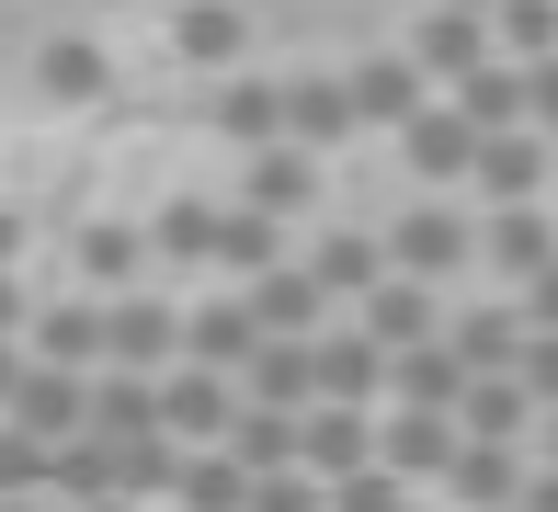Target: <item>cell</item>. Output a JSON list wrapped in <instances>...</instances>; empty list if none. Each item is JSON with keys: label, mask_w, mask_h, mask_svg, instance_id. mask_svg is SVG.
Here are the masks:
<instances>
[{"label": "cell", "mask_w": 558, "mask_h": 512, "mask_svg": "<svg viewBox=\"0 0 558 512\" xmlns=\"http://www.w3.org/2000/svg\"><path fill=\"white\" fill-rule=\"evenodd\" d=\"M376 251H388L411 285H445V273H468V263H478V228L456 217V205H411V217H399Z\"/></svg>", "instance_id": "obj_1"}, {"label": "cell", "mask_w": 558, "mask_h": 512, "mask_svg": "<svg viewBox=\"0 0 558 512\" xmlns=\"http://www.w3.org/2000/svg\"><path fill=\"white\" fill-rule=\"evenodd\" d=\"M148 410H160V432H171V444H217V432H228V410H240V388H228L217 365H171L160 388H148Z\"/></svg>", "instance_id": "obj_2"}, {"label": "cell", "mask_w": 558, "mask_h": 512, "mask_svg": "<svg viewBox=\"0 0 558 512\" xmlns=\"http://www.w3.org/2000/svg\"><path fill=\"white\" fill-rule=\"evenodd\" d=\"M240 307H251V330H263V342H319V319H331V296L308 285V263H263Z\"/></svg>", "instance_id": "obj_3"}, {"label": "cell", "mask_w": 558, "mask_h": 512, "mask_svg": "<svg viewBox=\"0 0 558 512\" xmlns=\"http://www.w3.org/2000/svg\"><path fill=\"white\" fill-rule=\"evenodd\" d=\"M171 342H183V319H171L160 296H114V307H104V365L148 376V365H171Z\"/></svg>", "instance_id": "obj_4"}, {"label": "cell", "mask_w": 558, "mask_h": 512, "mask_svg": "<svg viewBox=\"0 0 558 512\" xmlns=\"http://www.w3.org/2000/svg\"><path fill=\"white\" fill-rule=\"evenodd\" d=\"M0 410H12V432H35V444H69V432H81V376L69 365H23Z\"/></svg>", "instance_id": "obj_5"}, {"label": "cell", "mask_w": 558, "mask_h": 512, "mask_svg": "<svg viewBox=\"0 0 558 512\" xmlns=\"http://www.w3.org/2000/svg\"><path fill=\"white\" fill-rule=\"evenodd\" d=\"M365 410H331V399H308L296 410V478H342V467H365Z\"/></svg>", "instance_id": "obj_6"}, {"label": "cell", "mask_w": 558, "mask_h": 512, "mask_svg": "<svg viewBox=\"0 0 558 512\" xmlns=\"http://www.w3.org/2000/svg\"><path fill=\"white\" fill-rule=\"evenodd\" d=\"M319 194V148H296V137H263V148H251V217H296V205H308Z\"/></svg>", "instance_id": "obj_7"}, {"label": "cell", "mask_w": 558, "mask_h": 512, "mask_svg": "<svg viewBox=\"0 0 558 512\" xmlns=\"http://www.w3.org/2000/svg\"><path fill=\"white\" fill-rule=\"evenodd\" d=\"M342 102H353V125H411L422 114V69L411 58H353L342 69Z\"/></svg>", "instance_id": "obj_8"}, {"label": "cell", "mask_w": 558, "mask_h": 512, "mask_svg": "<svg viewBox=\"0 0 558 512\" xmlns=\"http://www.w3.org/2000/svg\"><path fill=\"white\" fill-rule=\"evenodd\" d=\"M376 376H388V353H376L365 330H353V342H331V330H319V342H308V399L365 410V399H376Z\"/></svg>", "instance_id": "obj_9"}, {"label": "cell", "mask_w": 558, "mask_h": 512, "mask_svg": "<svg viewBox=\"0 0 558 512\" xmlns=\"http://www.w3.org/2000/svg\"><path fill=\"white\" fill-rule=\"evenodd\" d=\"M399 148H411V171H422V183H468V160H478V125L456 114V102H445V114L422 102V114L399 125Z\"/></svg>", "instance_id": "obj_10"}, {"label": "cell", "mask_w": 558, "mask_h": 512, "mask_svg": "<svg viewBox=\"0 0 558 512\" xmlns=\"http://www.w3.org/2000/svg\"><path fill=\"white\" fill-rule=\"evenodd\" d=\"M468 183L490 194V205H536V183H547V148L524 137V125H501V137H478V160H468Z\"/></svg>", "instance_id": "obj_11"}, {"label": "cell", "mask_w": 558, "mask_h": 512, "mask_svg": "<svg viewBox=\"0 0 558 512\" xmlns=\"http://www.w3.org/2000/svg\"><path fill=\"white\" fill-rule=\"evenodd\" d=\"M365 342H376V353L434 342V296H422L411 273H376V285H365Z\"/></svg>", "instance_id": "obj_12"}, {"label": "cell", "mask_w": 558, "mask_h": 512, "mask_svg": "<svg viewBox=\"0 0 558 512\" xmlns=\"http://www.w3.org/2000/svg\"><path fill=\"white\" fill-rule=\"evenodd\" d=\"M478 58H490V23H478V12H445V0H434V12H422L411 69H434V81H468Z\"/></svg>", "instance_id": "obj_13"}, {"label": "cell", "mask_w": 558, "mask_h": 512, "mask_svg": "<svg viewBox=\"0 0 558 512\" xmlns=\"http://www.w3.org/2000/svg\"><path fill=\"white\" fill-rule=\"evenodd\" d=\"M240 399L251 410H308V342H251L240 353Z\"/></svg>", "instance_id": "obj_14"}, {"label": "cell", "mask_w": 558, "mask_h": 512, "mask_svg": "<svg viewBox=\"0 0 558 512\" xmlns=\"http://www.w3.org/2000/svg\"><path fill=\"white\" fill-rule=\"evenodd\" d=\"M274 102H286V137H296V148H342V137H353L342 81H274Z\"/></svg>", "instance_id": "obj_15"}, {"label": "cell", "mask_w": 558, "mask_h": 512, "mask_svg": "<svg viewBox=\"0 0 558 512\" xmlns=\"http://www.w3.org/2000/svg\"><path fill=\"white\" fill-rule=\"evenodd\" d=\"M478 263H501V273H536V263H558V228L536 217V205H490V228H478Z\"/></svg>", "instance_id": "obj_16"}, {"label": "cell", "mask_w": 558, "mask_h": 512, "mask_svg": "<svg viewBox=\"0 0 558 512\" xmlns=\"http://www.w3.org/2000/svg\"><path fill=\"white\" fill-rule=\"evenodd\" d=\"M217 444L240 455L251 478H274V467H296V410H251V399H240V410H228V432H217Z\"/></svg>", "instance_id": "obj_17"}, {"label": "cell", "mask_w": 558, "mask_h": 512, "mask_svg": "<svg viewBox=\"0 0 558 512\" xmlns=\"http://www.w3.org/2000/svg\"><path fill=\"white\" fill-rule=\"evenodd\" d=\"M399 365V410H445L456 422V399H468V365H456L445 342H411V353H388Z\"/></svg>", "instance_id": "obj_18"}, {"label": "cell", "mask_w": 558, "mask_h": 512, "mask_svg": "<svg viewBox=\"0 0 558 512\" xmlns=\"http://www.w3.org/2000/svg\"><path fill=\"white\" fill-rule=\"evenodd\" d=\"M35 365H69V376H81V365H104V307H92V296L46 307V319H35Z\"/></svg>", "instance_id": "obj_19"}, {"label": "cell", "mask_w": 558, "mask_h": 512, "mask_svg": "<svg viewBox=\"0 0 558 512\" xmlns=\"http://www.w3.org/2000/svg\"><path fill=\"white\" fill-rule=\"evenodd\" d=\"M524 422H536V410H524L513 376H468V399H456V432H468V444H513Z\"/></svg>", "instance_id": "obj_20"}, {"label": "cell", "mask_w": 558, "mask_h": 512, "mask_svg": "<svg viewBox=\"0 0 558 512\" xmlns=\"http://www.w3.org/2000/svg\"><path fill=\"white\" fill-rule=\"evenodd\" d=\"M206 263H228V273H263V263H286V217H251V205H228V217L206 228Z\"/></svg>", "instance_id": "obj_21"}, {"label": "cell", "mask_w": 558, "mask_h": 512, "mask_svg": "<svg viewBox=\"0 0 558 512\" xmlns=\"http://www.w3.org/2000/svg\"><path fill=\"white\" fill-rule=\"evenodd\" d=\"M445 478L456 490H468V512H501L524 490V467H513V444H468V432H456V455H445Z\"/></svg>", "instance_id": "obj_22"}, {"label": "cell", "mask_w": 558, "mask_h": 512, "mask_svg": "<svg viewBox=\"0 0 558 512\" xmlns=\"http://www.w3.org/2000/svg\"><path fill=\"white\" fill-rule=\"evenodd\" d=\"M376 273H388V251H376L365 228H331V240L308 251V285H319V296H365Z\"/></svg>", "instance_id": "obj_23"}, {"label": "cell", "mask_w": 558, "mask_h": 512, "mask_svg": "<svg viewBox=\"0 0 558 512\" xmlns=\"http://www.w3.org/2000/svg\"><path fill=\"white\" fill-rule=\"evenodd\" d=\"M171 501H183V512H240L251 467H240V455H171Z\"/></svg>", "instance_id": "obj_24"}, {"label": "cell", "mask_w": 558, "mask_h": 512, "mask_svg": "<svg viewBox=\"0 0 558 512\" xmlns=\"http://www.w3.org/2000/svg\"><path fill=\"white\" fill-rule=\"evenodd\" d=\"M251 342H263V330H251V307H240V296H217V307H194V330H183V365H217V376H228Z\"/></svg>", "instance_id": "obj_25"}, {"label": "cell", "mask_w": 558, "mask_h": 512, "mask_svg": "<svg viewBox=\"0 0 558 512\" xmlns=\"http://www.w3.org/2000/svg\"><path fill=\"white\" fill-rule=\"evenodd\" d=\"M456 114H468L478 137H501V125H524V81H513L501 58H478L468 81H456Z\"/></svg>", "instance_id": "obj_26"}, {"label": "cell", "mask_w": 558, "mask_h": 512, "mask_svg": "<svg viewBox=\"0 0 558 512\" xmlns=\"http://www.w3.org/2000/svg\"><path fill=\"white\" fill-rule=\"evenodd\" d=\"M445 455H456V422H445V410H399V422H388V478H434Z\"/></svg>", "instance_id": "obj_27"}, {"label": "cell", "mask_w": 558, "mask_h": 512, "mask_svg": "<svg viewBox=\"0 0 558 512\" xmlns=\"http://www.w3.org/2000/svg\"><path fill=\"white\" fill-rule=\"evenodd\" d=\"M490 46H513V58H558V0H490Z\"/></svg>", "instance_id": "obj_28"}, {"label": "cell", "mask_w": 558, "mask_h": 512, "mask_svg": "<svg viewBox=\"0 0 558 512\" xmlns=\"http://www.w3.org/2000/svg\"><path fill=\"white\" fill-rule=\"evenodd\" d=\"M513 342H524V319H513V307H478V319L468 330H456V365H468V376H501V365H513Z\"/></svg>", "instance_id": "obj_29"}, {"label": "cell", "mask_w": 558, "mask_h": 512, "mask_svg": "<svg viewBox=\"0 0 558 512\" xmlns=\"http://www.w3.org/2000/svg\"><path fill=\"white\" fill-rule=\"evenodd\" d=\"M217 125H228L240 148H263V137H286V102H274V81H228V92H217Z\"/></svg>", "instance_id": "obj_30"}, {"label": "cell", "mask_w": 558, "mask_h": 512, "mask_svg": "<svg viewBox=\"0 0 558 512\" xmlns=\"http://www.w3.org/2000/svg\"><path fill=\"white\" fill-rule=\"evenodd\" d=\"M171 35H183V58H194V69L240 58V12H228V0H183V23H171Z\"/></svg>", "instance_id": "obj_31"}, {"label": "cell", "mask_w": 558, "mask_h": 512, "mask_svg": "<svg viewBox=\"0 0 558 512\" xmlns=\"http://www.w3.org/2000/svg\"><path fill=\"white\" fill-rule=\"evenodd\" d=\"M81 273H92V285H137V273H148V240H137V228H92V240H81Z\"/></svg>", "instance_id": "obj_32"}, {"label": "cell", "mask_w": 558, "mask_h": 512, "mask_svg": "<svg viewBox=\"0 0 558 512\" xmlns=\"http://www.w3.org/2000/svg\"><path fill=\"white\" fill-rule=\"evenodd\" d=\"M35 81H46V102H92V92L114 81V69L92 58V46H46V58H35Z\"/></svg>", "instance_id": "obj_33"}, {"label": "cell", "mask_w": 558, "mask_h": 512, "mask_svg": "<svg viewBox=\"0 0 558 512\" xmlns=\"http://www.w3.org/2000/svg\"><path fill=\"white\" fill-rule=\"evenodd\" d=\"M501 376L524 388V410H558V330H524V342H513V365H501Z\"/></svg>", "instance_id": "obj_34"}, {"label": "cell", "mask_w": 558, "mask_h": 512, "mask_svg": "<svg viewBox=\"0 0 558 512\" xmlns=\"http://www.w3.org/2000/svg\"><path fill=\"white\" fill-rule=\"evenodd\" d=\"M206 228H217V205H160L148 251H160V263H206Z\"/></svg>", "instance_id": "obj_35"}, {"label": "cell", "mask_w": 558, "mask_h": 512, "mask_svg": "<svg viewBox=\"0 0 558 512\" xmlns=\"http://www.w3.org/2000/svg\"><path fill=\"white\" fill-rule=\"evenodd\" d=\"M331 512H411V478H388V467H342Z\"/></svg>", "instance_id": "obj_36"}, {"label": "cell", "mask_w": 558, "mask_h": 512, "mask_svg": "<svg viewBox=\"0 0 558 512\" xmlns=\"http://www.w3.org/2000/svg\"><path fill=\"white\" fill-rule=\"evenodd\" d=\"M240 512H319V501H308V478L274 467V478H251V501H240Z\"/></svg>", "instance_id": "obj_37"}, {"label": "cell", "mask_w": 558, "mask_h": 512, "mask_svg": "<svg viewBox=\"0 0 558 512\" xmlns=\"http://www.w3.org/2000/svg\"><path fill=\"white\" fill-rule=\"evenodd\" d=\"M513 319H524V330H558V263L524 273V307H513Z\"/></svg>", "instance_id": "obj_38"}, {"label": "cell", "mask_w": 558, "mask_h": 512, "mask_svg": "<svg viewBox=\"0 0 558 512\" xmlns=\"http://www.w3.org/2000/svg\"><path fill=\"white\" fill-rule=\"evenodd\" d=\"M513 81H524V114H536V125H558V58H524Z\"/></svg>", "instance_id": "obj_39"}, {"label": "cell", "mask_w": 558, "mask_h": 512, "mask_svg": "<svg viewBox=\"0 0 558 512\" xmlns=\"http://www.w3.org/2000/svg\"><path fill=\"white\" fill-rule=\"evenodd\" d=\"M12 319H23V296H12V263H0V342H12Z\"/></svg>", "instance_id": "obj_40"}, {"label": "cell", "mask_w": 558, "mask_h": 512, "mask_svg": "<svg viewBox=\"0 0 558 512\" xmlns=\"http://www.w3.org/2000/svg\"><path fill=\"white\" fill-rule=\"evenodd\" d=\"M12 376H23V353H12V342H0V399H12Z\"/></svg>", "instance_id": "obj_41"}, {"label": "cell", "mask_w": 558, "mask_h": 512, "mask_svg": "<svg viewBox=\"0 0 558 512\" xmlns=\"http://www.w3.org/2000/svg\"><path fill=\"white\" fill-rule=\"evenodd\" d=\"M12 251H23V217H0V263H12Z\"/></svg>", "instance_id": "obj_42"}, {"label": "cell", "mask_w": 558, "mask_h": 512, "mask_svg": "<svg viewBox=\"0 0 558 512\" xmlns=\"http://www.w3.org/2000/svg\"><path fill=\"white\" fill-rule=\"evenodd\" d=\"M547 467H558V410H547Z\"/></svg>", "instance_id": "obj_43"}, {"label": "cell", "mask_w": 558, "mask_h": 512, "mask_svg": "<svg viewBox=\"0 0 558 512\" xmlns=\"http://www.w3.org/2000/svg\"><path fill=\"white\" fill-rule=\"evenodd\" d=\"M445 12H490V0H445Z\"/></svg>", "instance_id": "obj_44"}, {"label": "cell", "mask_w": 558, "mask_h": 512, "mask_svg": "<svg viewBox=\"0 0 558 512\" xmlns=\"http://www.w3.org/2000/svg\"><path fill=\"white\" fill-rule=\"evenodd\" d=\"M81 512H125V501H81Z\"/></svg>", "instance_id": "obj_45"}, {"label": "cell", "mask_w": 558, "mask_h": 512, "mask_svg": "<svg viewBox=\"0 0 558 512\" xmlns=\"http://www.w3.org/2000/svg\"><path fill=\"white\" fill-rule=\"evenodd\" d=\"M0 512H12V501H0ZM23 512H35V501H23Z\"/></svg>", "instance_id": "obj_46"}, {"label": "cell", "mask_w": 558, "mask_h": 512, "mask_svg": "<svg viewBox=\"0 0 558 512\" xmlns=\"http://www.w3.org/2000/svg\"><path fill=\"white\" fill-rule=\"evenodd\" d=\"M501 512H513V501H501Z\"/></svg>", "instance_id": "obj_47"}]
</instances>
